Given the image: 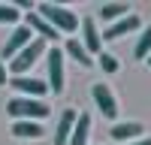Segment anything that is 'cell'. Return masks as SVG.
Masks as SVG:
<instances>
[{
	"mask_svg": "<svg viewBox=\"0 0 151 145\" xmlns=\"http://www.w3.org/2000/svg\"><path fill=\"white\" fill-rule=\"evenodd\" d=\"M36 12L52 24V27L58 30V33H76L79 30V15L70 9V6H64V3H36Z\"/></svg>",
	"mask_w": 151,
	"mask_h": 145,
	"instance_id": "obj_1",
	"label": "cell"
},
{
	"mask_svg": "<svg viewBox=\"0 0 151 145\" xmlns=\"http://www.w3.org/2000/svg\"><path fill=\"white\" fill-rule=\"evenodd\" d=\"M6 112L12 121H42L52 115V106L45 100H33V97H12L6 103Z\"/></svg>",
	"mask_w": 151,
	"mask_h": 145,
	"instance_id": "obj_2",
	"label": "cell"
},
{
	"mask_svg": "<svg viewBox=\"0 0 151 145\" xmlns=\"http://www.w3.org/2000/svg\"><path fill=\"white\" fill-rule=\"evenodd\" d=\"M45 52H48V45H45V39H40V36H33V42L30 45H24L21 52L9 60V76H27V72L40 64V57H45Z\"/></svg>",
	"mask_w": 151,
	"mask_h": 145,
	"instance_id": "obj_3",
	"label": "cell"
},
{
	"mask_svg": "<svg viewBox=\"0 0 151 145\" xmlns=\"http://www.w3.org/2000/svg\"><path fill=\"white\" fill-rule=\"evenodd\" d=\"M64 48L58 45H48L45 52V85H48V94H64L67 88V70H64Z\"/></svg>",
	"mask_w": 151,
	"mask_h": 145,
	"instance_id": "obj_4",
	"label": "cell"
},
{
	"mask_svg": "<svg viewBox=\"0 0 151 145\" xmlns=\"http://www.w3.org/2000/svg\"><path fill=\"white\" fill-rule=\"evenodd\" d=\"M91 97H94V106L100 109L103 118H109V121L118 118V97L112 94V88H109L106 82H97L94 88H91Z\"/></svg>",
	"mask_w": 151,
	"mask_h": 145,
	"instance_id": "obj_5",
	"label": "cell"
},
{
	"mask_svg": "<svg viewBox=\"0 0 151 145\" xmlns=\"http://www.w3.org/2000/svg\"><path fill=\"white\" fill-rule=\"evenodd\" d=\"M9 85L15 88V97H33V100H42L48 94L45 79H33V76H9Z\"/></svg>",
	"mask_w": 151,
	"mask_h": 145,
	"instance_id": "obj_6",
	"label": "cell"
},
{
	"mask_svg": "<svg viewBox=\"0 0 151 145\" xmlns=\"http://www.w3.org/2000/svg\"><path fill=\"white\" fill-rule=\"evenodd\" d=\"M30 42H33L30 27H27V24H18V27L9 33V39L3 42V48H0V60H3V57H9V60H12V57H15L21 48H24V45H30Z\"/></svg>",
	"mask_w": 151,
	"mask_h": 145,
	"instance_id": "obj_7",
	"label": "cell"
},
{
	"mask_svg": "<svg viewBox=\"0 0 151 145\" xmlns=\"http://www.w3.org/2000/svg\"><path fill=\"white\" fill-rule=\"evenodd\" d=\"M79 30H82V45H85V52L88 55H100V52H103V36H100V30H97V21L91 18V15H85L82 21H79Z\"/></svg>",
	"mask_w": 151,
	"mask_h": 145,
	"instance_id": "obj_8",
	"label": "cell"
},
{
	"mask_svg": "<svg viewBox=\"0 0 151 145\" xmlns=\"http://www.w3.org/2000/svg\"><path fill=\"white\" fill-rule=\"evenodd\" d=\"M139 27H142V18L130 12V15H124V18H118V21H112L100 36H103V39H121V36H127V33H136Z\"/></svg>",
	"mask_w": 151,
	"mask_h": 145,
	"instance_id": "obj_9",
	"label": "cell"
},
{
	"mask_svg": "<svg viewBox=\"0 0 151 145\" xmlns=\"http://www.w3.org/2000/svg\"><path fill=\"white\" fill-rule=\"evenodd\" d=\"M112 139L115 142H136V139H142L145 136V127L139 124V121H115V124H112Z\"/></svg>",
	"mask_w": 151,
	"mask_h": 145,
	"instance_id": "obj_10",
	"label": "cell"
},
{
	"mask_svg": "<svg viewBox=\"0 0 151 145\" xmlns=\"http://www.w3.org/2000/svg\"><path fill=\"white\" fill-rule=\"evenodd\" d=\"M24 24H27V27H30V33H40V39H45V42H52V39H58V30L52 27V24H48L42 15H40V12H27V15H24Z\"/></svg>",
	"mask_w": 151,
	"mask_h": 145,
	"instance_id": "obj_11",
	"label": "cell"
},
{
	"mask_svg": "<svg viewBox=\"0 0 151 145\" xmlns=\"http://www.w3.org/2000/svg\"><path fill=\"white\" fill-rule=\"evenodd\" d=\"M76 118H79V112H76L73 106L60 112V118H58V127H55V139H52L55 145H67V142H70V133H73Z\"/></svg>",
	"mask_w": 151,
	"mask_h": 145,
	"instance_id": "obj_12",
	"label": "cell"
},
{
	"mask_svg": "<svg viewBox=\"0 0 151 145\" xmlns=\"http://www.w3.org/2000/svg\"><path fill=\"white\" fill-rule=\"evenodd\" d=\"M9 133L15 139H42L45 127H42V121H12Z\"/></svg>",
	"mask_w": 151,
	"mask_h": 145,
	"instance_id": "obj_13",
	"label": "cell"
},
{
	"mask_svg": "<svg viewBox=\"0 0 151 145\" xmlns=\"http://www.w3.org/2000/svg\"><path fill=\"white\" fill-rule=\"evenodd\" d=\"M88 136H91V115H88V112H79L67 145H88Z\"/></svg>",
	"mask_w": 151,
	"mask_h": 145,
	"instance_id": "obj_14",
	"label": "cell"
},
{
	"mask_svg": "<svg viewBox=\"0 0 151 145\" xmlns=\"http://www.w3.org/2000/svg\"><path fill=\"white\" fill-rule=\"evenodd\" d=\"M130 9H133L130 3H103V6L97 9V15L112 24V21H118V18H124V15H130Z\"/></svg>",
	"mask_w": 151,
	"mask_h": 145,
	"instance_id": "obj_15",
	"label": "cell"
},
{
	"mask_svg": "<svg viewBox=\"0 0 151 145\" xmlns=\"http://www.w3.org/2000/svg\"><path fill=\"white\" fill-rule=\"evenodd\" d=\"M64 55H70L79 67H94V57L85 52V45L79 42V39H67V45H64Z\"/></svg>",
	"mask_w": 151,
	"mask_h": 145,
	"instance_id": "obj_16",
	"label": "cell"
},
{
	"mask_svg": "<svg viewBox=\"0 0 151 145\" xmlns=\"http://www.w3.org/2000/svg\"><path fill=\"white\" fill-rule=\"evenodd\" d=\"M148 55H151V24L142 27L139 39H136V45H133V57H136V60H145Z\"/></svg>",
	"mask_w": 151,
	"mask_h": 145,
	"instance_id": "obj_17",
	"label": "cell"
},
{
	"mask_svg": "<svg viewBox=\"0 0 151 145\" xmlns=\"http://www.w3.org/2000/svg\"><path fill=\"white\" fill-rule=\"evenodd\" d=\"M21 12L15 9V3H0V24H18Z\"/></svg>",
	"mask_w": 151,
	"mask_h": 145,
	"instance_id": "obj_18",
	"label": "cell"
},
{
	"mask_svg": "<svg viewBox=\"0 0 151 145\" xmlns=\"http://www.w3.org/2000/svg\"><path fill=\"white\" fill-rule=\"evenodd\" d=\"M97 64H100V70H103V72H109V76L121 70L118 57H115V55H109V52H100V55H97Z\"/></svg>",
	"mask_w": 151,
	"mask_h": 145,
	"instance_id": "obj_19",
	"label": "cell"
},
{
	"mask_svg": "<svg viewBox=\"0 0 151 145\" xmlns=\"http://www.w3.org/2000/svg\"><path fill=\"white\" fill-rule=\"evenodd\" d=\"M3 85H9V70H6L3 60H0V88H3Z\"/></svg>",
	"mask_w": 151,
	"mask_h": 145,
	"instance_id": "obj_20",
	"label": "cell"
},
{
	"mask_svg": "<svg viewBox=\"0 0 151 145\" xmlns=\"http://www.w3.org/2000/svg\"><path fill=\"white\" fill-rule=\"evenodd\" d=\"M130 145H151V136H142V139H136V142H130Z\"/></svg>",
	"mask_w": 151,
	"mask_h": 145,
	"instance_id": "obj_21",
	"label": "cell"
},
{
	"mask_svg": "<svg viewBox=\"0 0 151 145\" xmlns=\"http://www.w3.org/2000/svg\"><path fill=\"white\" fill-rule=\"evenodd\" d=\"M145 64H148V67H151V55H148V57H145Z\"/></svg>",
	"mask_w": 151,
	"mask_h": 145,
	"instance_id": "obj_22",
	"label": "cell"
}]
</instances>
